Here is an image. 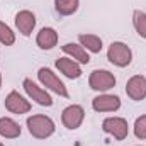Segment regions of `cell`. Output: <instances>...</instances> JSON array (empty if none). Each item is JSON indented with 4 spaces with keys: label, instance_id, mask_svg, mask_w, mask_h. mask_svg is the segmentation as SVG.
Returning <instances> with one entry per match:
<instances>
[{
    "label": "cell",
    "instance_id": "cell-1",
    "mask_svg": "<svg viewBox=\"0 0 146 146\" xmlns=\"http://www.w3.org/2000/svg\"><path fill=\"white\" fill-rule=\"evenodd\" d=\"M27 131L33 138L36 139H46L49 136L54 134L56 131V126H54V121L48 115H42V114H34V115H29L27 121Z\"/></svg>",
    "mask_w": 146,
    "mask_h": 146
},
{
    "label": "cell",
    "instance_id": "cell-2",
    "mask_svg": "<svg viewBox=\"0 0 146 146\" xmlns=\"http://www.w3.org/2000/svg\"><path fill=\"white\" fill-rule=\"evenodd\" d=\"M107 60H109L114 66L126 68L133 61V51H131V48L126 42L114 41L109 46V49H107Z\"/></svg>",
    "mask_w": 146,
    "mask_h": 146
},
{
    "label": "cell",
    "instance_id": "cell-3",
    "mask_svg": "<svg viewBox=\"0 0 146 146\" xmlns=\"http://www.w3.org/2000/svg\"><path fill=\"white\" fill-rule=\"evenodd\" d=\"M37 80L41 82L42 87H46V90H51V92H54L60 97H68L70 95L66 85L60 80V76L53 70L46 68V66H42V68L37 70Z\"/></svg>",
    "mask_w": 146,
    "mask_h": 146
},
{
    "label": "cell",
    "instance_id": "cell-4",
    "mask_svg": "<svg viewBox=\"0 0 146 146\" xmlns=\"http://www.w3.org/2000/svg\"><path fill=\"white\" fill-rule=\"evenodd\" d=\"M88 85L92 90L106 94L107 90L115 87V76L109 70H94L88 76Z\"/></svg>",
    "mask_w": 146,
    "mask_h": 146
},
{
    "label": "cell",
    "instance_id": "cell-5",
    "mask_svg": "<svg viewBox=\"0 0 146 146\" xmlns=\"http://www.w3.org/2000/svg\"><path fill=\"white\" fill-rule=\"evenodd\" d=\"M22 87H24L26 94L29 95V99L34 100L36 104L42 106V107H51V106H53V99H51V95L48 94V90L42 88V87H39L36 82H33L31 78H24Z\"/></svg>",
    "mask_w": 146,
    "mask_h": 146
},
{
    "label": "cell",
    "instance_id": "cell-6",
    "mask_svg": "<svg viewBox=\"0 0 146 146\" xmlns=\"http://www.w3.org/2000/svg\"><path fill=\"white\" fill-rule=\"evenodd\" d=\"M102 129L107 134L114 136V139L117 141H124L129 134V126L124 117H106L102 122Z\"/></svg>",
    "mask_w": 146,
    "mask_h": 146
},
{
    "label": "cell",
    "instance_id": "cell-7",
    "mask_svg": "<svg viewBox=\"0 0 146 146\" xmlns=\"http://www.w3.org/2000/svg\"><path fill=\"white\" fill-rule=\"evenodd\" d=\"M83 119H85V109L82 106H78V104H72V106L65 107L63 112H61V122H63V126L66 129H72V131L78 129L82 126Z\"/></svg>",
    "mask_w": 146,
    "mask_h": 146
},
{
    "label": "cell",
    "instance_id": "cell-8",
    "mask_svg": "<svg viewBox=\"0 0 146 146\" xmlns=\"http://www.w3.org/2000/svg\"><path fill=\"white\" fill-rule=\"evenodd\" d=\"M126 94L131 100L139 102L146 99V78L143 75H134L126 83Z\"/></svg>",
    "mask_w": 146,
    "mask_h": 146
},
{
    "label": "cell",
    "instance_id": "cell-9",
    "mask_svg": "<svg viewBox=\"0 0 146 146\" xmlns=\"http://www.w3.org/2000/svg\"><path fill=\"white\" fill-rule=\"evenodd\" d=\"M92 109L95 112H115L121 109V99L117 95L100 94L92 99Z\"/></svg>",
    "mask_w": 146,
    "mask_h": 146
},
{
    "label": "cell",
    "instance_id": "cell-10",
    "mask_svg": "<svg viewBox=\"0 0 146 146\" xmlns=\"http://www.w3.org/2000/svg\"><path fill=\"white\" fill-rule=\"evenodd\" d=\"M5 109L12 114H27L31 110V102L22 97L17 90H12L9 92V95L5 97Z\"/></svg>",
    "mask_w": 146,
    "mask_h": 146
},
{
    "label": "cell",
    "instance_id": "cell-11",
    "mask_svg": "<svg viewBox=\"0 0 146 146\" xmlns=\"http://www.w3.org/2000/svg\"><path fill=\"white\" fill-rule=\"evenodd\" d=\"M15 27L22 36H31L36 27V15L31 10H19L15 14Z\"/></svg>",
    "mask_w": 146,
    "mask_h": 146
},
{
    "label": "cell",
    "instance_id": "cell-12",
    "mask_svg": "<svg viewBox=\"0 0 146 146\" xmlns=\"http://www.w3.org/2000/svg\"><path fill=\"white\" fill-rule=\"evenodd\" d=\"M56 70L60 73H63L66 78L70 80H76L82 76V68H80V63H76L75 60H72L70 56H63V58H58L56 60Z\"/></svg>",
    "mask_w": 146,
    "mask_h": 146
},
{
    "label": "cell",
    "instance_id": "cell-13",
    "mask_svg": "<svg viewBox=\"0 0 146 146\" xmlns=\"http://www.w3.org/2000/svg\"><path fill=\"white\" fill-rule=\"evenodd\" d=\"M61 51H63L66 56H70L72 60H75L76 63H80V65H88V63H90V54H88V51H87L82 44L66 42V44L61 46Z\"/></svg>",
    "mask_w": 146,
    "mask_h": 146
},
{
    "label": "cell",
    "instance_id": "cell-14",
    "mask_svg": "<svg viewBox=\"0 0 146 146\" xmlns=\"http://www.w3.org/2000/svg\"><path fill=\"white\" fill-rule=\"evenodd\" d=\"M36 44L41 49H53L58 44V33L53 27H42L36 36Z\"/></svg>",
    "mask_w": 146,
    "mask_h": 146
},
{
    "label": "cell",
    "instance_id": "cell-15",
    "mask_svg": "<svg viewBox=\"0 0 146 146\" xmlns=\"http://www.w3.org/2000/svg\"><path fill=\"white\" fill-rule=\"evenodd\" d=\"M22 133L21 126L10 117H0V136L5 139H15Z\"/></svg>",
    "mask_w": 146,
    "mask_h": 146
},
{
    "label": "cell",
    "instance_id": "cell-16",
    "mask_svg": "<svg viewBox=\"0 0 146 146\" xmlns=\"http://www.w3.org/2000/svg\"><path fill=\"white\" fill-rule=\"evenodd\" d=\"M78 44H82L90 53H100L102 51V39L95 34H80Z\"/></svg>",
    "mask_w": 146,
    "mask_h": 146
},
{
    "label": "cell",
    "instance_id": "cell-17",
    "mask_svg": "<svg viewBox=\"0 0 146 146\" xmlns=\"http://www.w3.org/2000/svg\"><path fill=\"white\" fill-rule=\"evenodd\" d=\"M80 0H54V9L60 15H73L78 10Z\"/></svg>",
    "mask_w": 146,
    "mask_h": 146
},
{
    "label": "cell",
    "instance_id": "cell-18",
    "mask_svg": "<svg viewBox=\"0 0 146 146\" xmlns=\"http://www.w3.org/2000/svg\"><path fill=\"white\" fill-rule=\"evenodd\" d=\"M133 26L139 36L146 39V12L143 10H134L133 14Z\"/></svg>",
    "mask_w": 146,
    "mask_h": 146
},
{
    "label": "cell",
    "instance_id": "cell-19",
    "mask_svg": "<svg viewBox=\"0 0 146 146\" xmlns=\"http://www.w3.org/2000/svg\"><path fill=\"white\" fill-rule=\"evenodd\" d=\"M0 42L3 46H12L15 42V33L2 21H0Z\"/></svg>",
    "mask_w": 146,
    "mask_h": 146
},
{
    "label": "cell",
    "instance_id": "cell-20",
    "mask_svg": "<svg viewBox=\"0 0 146 146\" xmlns=\"http://www.w3.org/2000/svg\"><path fill=\"white\" fill-rule=\"evenodd\" d=\"M134 136L138 138V139H146V114L143 115H139L136 121H134Z\"/></svg>",
    "mask_w": 146,
    "mask_h": 146
},
{
    "label": "cell",
    "instance_id": "cell-21",
    "mask_svg": "<svg viewBox=\"0 0 146 146\" xmlns=\"http://www.w3.org/2000/svg\"><path fill=\"white\" fill-rule=\"evenodd\" d=\"M0 88H2V73H0Z\"/></svg>",
    "mask_w": 146,
    "mask_h": 146
},
{
    "label": "cell",
    "instance_id": "cell-22",
    "mask_svg": "<svg viewBox=\"0 0 146 146\" xmlns=\"http://www.w3.org/2000/svg\"><path fill=\"white\" fill-rule=\"evenodd\" d=\"M0 146H5V145H3V143H0Z\"/></svg>",
    "mask_w": 146,
    "mask_h": 146
},
{
    "label": "cell",
    "instance_id": "cell-23",
    "mask_svg": "<svg viewBox=\"0 0 146 146\" xmlns=\"http://www.w3.org/2000/svg\"><path fill=\"white\" fill-rule=\"evenodd\" d=\"M138 146H141V145H138Z\"/></svg>",
    "mask_w": 146,
    "mask_h": 146
}]
</instances>
